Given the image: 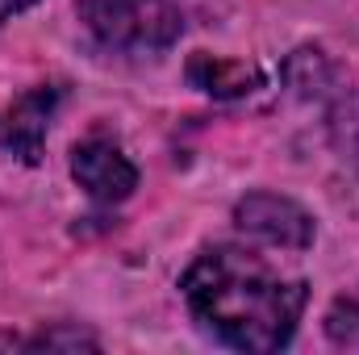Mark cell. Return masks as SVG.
I'll return each mask as SVG.
<instances>
[{
    "instance_id": "obj_9",
    "label": "cell",
    "mask_w": 359,
    "mask_h": 355,
    "mask_svg": "<svg viewBox=\"0 0 359 355\" xmlns=\"http://www.w3.org/2000/svg\"><path fill=\"white\" fill-rule=\"evenodd\" d=\"M334 142L343 155H359V96H343V105L334 109Z\"/></svg>"
},
{
    "instance_id": "obj_1",
    "label": "cell",
    "mask_w": 359,
    "mask_h": 355,
    "mask_svg": "<svg viewBox=\"0 0 359 355\" xmlns=\"http://www.w3.org/2000/svg\"><path fill=\"white\" fill-rule=\"evenodd\" d=\"M192 318L226 347L271 355L292 343L309 284L234 243L205 247L180 276Z\"/></svg>"
},
{
    "instance_id": "obj_5",
    "label": "cell",
    "mask_w": 359,
    "mask_h": 355,
    "mask_svg": "<svg viewBox=\"0 0 359 355\" xmlns=\"http://www.w3.org/2000/svg\"><path fill=\"white\" fill-rule=\"evenodd\" d=\"M55 109H59V88L55 84H38V88H29L25 96H17L4 109L0 147L8 155H17L21 163H38L42 159V147H46V130H50Z\"/></svg>"
},
{
    "instance_id": "obj_6",
    "label": "cell",
    "mask_w": 359,
    "mask_h": 355,
    "mask_svg": "<svg viewBox=\"0 0 359 355\" xmlns=\"http://www.w3.org/2000/svg\"><path fill=\"white\" fill-rule=\"evenodd\" d=\"M188 84L201 88L213 100H238V96H251V92L264 84L259 67L247 63V59H222V55H192L188 67H184Z\"/></svg>"
},
{
    "instance_id": "obj_10",
    "label": "cell",
    "mask_w": 359,
    "mask_h": 355,
    "mask_svg": "<svg viewBox=\"0 0 359 355\" xmlns=\"http://www.w3.org/2000/svg\"><path fill=\"white\" fill-rule=\"evenodd\" d=\"M34 4H38V0H0V25L13 21V17L25 13V8H34Z\"/></svg>"
},
{
    "instance_id": "obj_3",
    "label": "cell",
    "mask_w": 359,
    "mask_h": 355,
    "mask_svg": "<svg viewBox=\"0 0 359 355\" xmlns=\"http://www.w3.org/2000/svg\"><path fill=\"white\" fill-rule=\"evenodd\" d=\"M234 226L247 239H255L264 247H280V251H309L313 234H318L313 213L280 192H247L234 205Z\"/></svg>"
},
{
    "instance_id": "obj_8",
    "label": "cell",
    "mask_w": 359,
    "mask_h": 355,
    "mask_svg": "<svg viewBox=\"0 0 359 355\" xmlns=\"http://www.w3.org/2000/svg\"><path fill=\"white\" fill-rule=\"evenodd\" d=\"M25 347H46V351H80V347H88L96 351L100 343H96V335L88 330H80V326H55V330H42V335H34V339H25Z\"/></svg>"
},
{
    "instance_id": "obj_2",
    "label": "cell",
    "mask_w": 359,
    "mask_h": 355,
    "mask_svg": "<svg viewBox=\"0 0 359 355\" xmlns=\"http://www.w3.org/2000/svg\"><path fill=\"white\" fill-rule=\"evenodd\" d=\"M88 34L121 55L168 51L184 34V13L176 0H76Z\"/></svg>"
},
{
    "instance_id": "obj_7",
    "label": "cell",
    "mask_w": 359,
    "mask_h": 355,
    "mask_svg": "<svg viewBox=\"0 0 359 355\" xmlns=\"http://www.w3.org/2000/svg\"><path fill=\"white\" fill-rule=\"evenodd\" d=\"M326 335L339 347H359V284L339 293L334 305L326 309Z\"/></svg>"
},
{
    "instance_id": "obj_4",
    "label": "cell",
    "mask_w": 359,
    "mask_h": 355,
    "mask_svg": "<svg viewBox=\"0 0 359 355\" xmlns=\"http://www.w3.org/2000/svg\"><path fill=\"white\" fill-rule=\"evenodd\" d=\"M72 176L100 205H117V201H126L138 188V168L104 134H92L84 142H76V151H72Z\"/></svg>"
}]
</instances>
